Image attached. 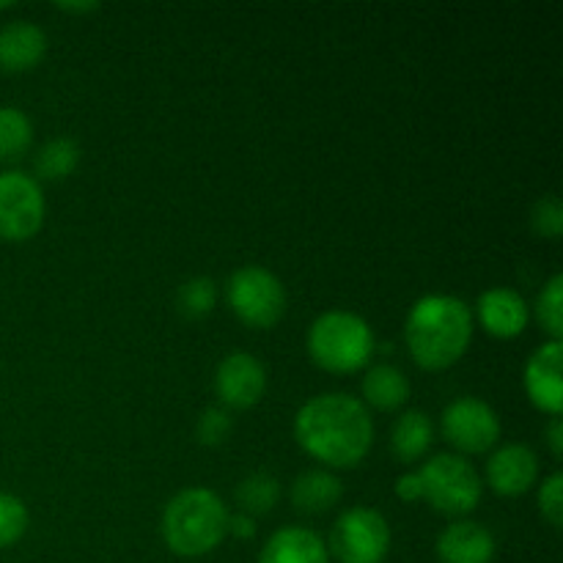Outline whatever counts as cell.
<instances>
[{"label":"cell","mask_w":563,"mask_h":563,"mask_svg":"<svg viewBox=\"0 0 563 563\" xmlns=\"http://www.w3.org/2000/svg\"><path fill=\"white\" fill-rule=\"evenodd\" d=\"M295 440L324 465L355 467L374 445L372 412L350 394L313 396L297 410Z\"/></svg>","instance_id":"6da1fadb"},{"label":"cell","mask_w":563,"mask_h":563,"mask_svg":"<svg viewBox=\"0 0 563 563\" xmlns=\"http://www.w3.org/2000/svg\"><path fill=\"white\" fill-rule=\"evenodd\" d=\"M405 339L412 361L429 372L454 366L473 339V311L454 295H427L405 319Z\"/></svg>","instance_id":"7a4b0ae2"},{"label":"cell","mask_w":563,"mask_h":563,"mask_svg":"<svg viewBox=\"0 0 563 563\" xmlns=\"http://www.w3.org/2000/svg\"><path fill=\"white\" fill-rule=\"evenodd\" d=\"M163 539L176 555L198 559L218 548L229 533V509L223 498L207 487L176 493L163 509Z\"/></svg>","instance_id":"3957f363"},{"label":"cell","mask_w":563,"mask_h":563,"mask_svg":"<svg viewBox=\"0 0 563 563\" xmlns=\"http://www.w3.org/2000/svg\"><path fill=\"white\" fill-rule=\"evenodd\" d=\"M374 330L361 313L324 311L308 328V352L313 363L330 374H352L366 368L374 355Z\"/></svg>","instance_id":"277c9868"},{"label":"cell","mask_w":563,"mask_h":563,"mask_svg":"<svg viewBox=\"0 0 563 563\" xmlns=\"http://www.w3.org/2000/svg\"><path fill=\"white\" fill-rule=\"evenodd\" d=\"M418 500H427L434 511L462 517L482 500L484 484L473 462L462 454H434L416 471Z\"/></svg>","instance_id":"5b68a950"},{"label":"cell","mask_w":563,"mask_h":563,"mask_svg":"<svg viewBox=\"0 0 563 563\" xmlns=\"http://www.w3.org/2000/svg\"><path fill=\"white\" fill-rule=\"evenodd\" d=\"M225 300L251 328H273L284 319L289 297L278 275L258 264H245L225 280Z\"/></svg>","instance_id":"8992f818"},{"label":"cell","mask_w":563,"mask_h":563,"mask_svg":"<svg viewBox=\"0 0 563 563\" xmlns=\"http://www.w3.org/2000/svg\"><path fill=\"white\" fill-rule=\"evenodd\" d=\"M390 526L377 509H346L330 528L328 553L339 563H383L390 550Z\"/></svg>","instance_id":"52a82bcc"},{"label":"cell","mask_w":563,"mask_h":563,"mask_svg":"<svg viewBox=\"0 0 563 563\" xmlns=\"http://www.w3.org/2000/svg\"><path fill=\"white\" fill-rule=\"evenodd\" d=\"M42 185L25 170H3L0 174V240H31L44 223Z\"/></svg>","instance_id":"ba28073f"},{"label":"cell","mask_w":563,"mask_h":563,"mask_svg":"<svg viewBox=\"0 0 563 563\" xmlns=\"http://www.w3.org/2000/svg\"><path fill=\"white\" fill-rule=\"evenodd\" d=\"M443 438L462 454H484L500 440V418L476 396L454 399L440 416Z\"/></svg>","instance_id":"9c48e42d"},{"label":"cell","mask_w":563,"mask_h":563,"mask_svg":"<svg viewBox=\"0 0 563 563\" xmlns=\"http://www.w3.org/2000/svg\"><path fill=\"white\" fill-rule=\"evenodd\" d=\"M214 390H218L223 407L247 410V407L258 405L267 390V368L251 352H229L214 372Z\"/></svg>","instance_id":"30bf717a"},{"label":"cell","mask_w":563,"mask_h":563,"mask_svg":"<svg viewBox=\"0 0 563 563\" xmlns=\"http://www.w3.org/2000/svg\"><path fill=\"white\" fill-rule=\"evenodd\" d=\"M563 341H548L537 346L526 363V390L539 410L561 416L563 410Z\"/></svg>","instance_id":"8fae6325"},{"label":"cell","mask_w":563,"mask_h":563,"mask_svg":"<svg viewBox=\"0 0 563 563\" xmlns=\"http://www.w3.org/2000/svg\"><path fill=\"white\" fill-rule=\"evenodd\" d=\"M539 478V456L533 454L531 445L509 443L500 445L487 462V484L498 495L515 498L526 495Z\"/></svg>","instance_id":"7c38bea8"},{"label":"cell","mask_w":563,"mask_h":563,"mask_svg":"<svg viewBox=\"0 0 563 563\" xmlns=\"http://www.w3.org/2000/svg\"><path fill=\"white\" fill-rule=\"evenodd\" d=\"M476 313L482 328L495 339H515L528 328V319H531L526 297L509 286H493L484 291L478 297Z\"/></svg>","instance_id":"4fadbf2b"},{"label":"cell","mask_w":563,"mask_h":563,"mask_svg":"<svg viewBox=\"0 0 563 563\" xmlns=\"http://www.w3.org/2000/svg\"><path fill=\"white\" fill-rule=\"evenodd\" d=\"M434 550L440 563H493L495 537L482 522L460 520L440 533Z\"/></svg>","instance_id":"5bb4252c"},{"label":"cell","mask_w":563,"mask_h":563,"mask_svg":"<svg viewBox=\"0 0 563 563\" xmlns=\"http://www.w3.org/2000/svg\"><path fill=\"white\" fill-rule=\"evenodd\" d=\"M258 563H330V553L311 528L284 526L264 542Z\"/></svg>","instance_id":"9a60e30c"},{"label":"cell","mask_w":563,"mask_h":563,"mask_svg":"<svg viewBox=\"0 0 563 563\" xmlns=\"http://www.w3.org/2000/svg\"><path fill=\"white\" fill-rule=\"evenodd\" d=\"M47 53V33L31 20L5 22L0 27V69L27 71Z\"/></svg>","instance_id":"2e32d148"},{"label":"cell","mask_w":563,"mask_h":563,"mask_svg":"<svg viewBox=\"0 0 563 563\" xmlns=\"http://www.w3.org/2000/svg\"><path fill=\"white\" fill-rule=\"evenodd\" d=\"M341 495H344V484L339 482V476L322 471V467H313L291 482L289 498L300 515H324L339 504Z\"/></svg>","instance_id":"e0dca14e"},{"label":"cell","mask_w":563,"mask_h":563,"mask_svg":"<svg viewBox=\"0 0 563 563\" xmlns=\"http://www.w3.org/2000/svg\"><path fill=\"white\" fill-rule=\"evenodd\" d=\"M432 438V418L423 410H407L394 421V429H390V449H394V456L401 465H412V462L427 456Z\"/></svg>","instance_id":"ac0fdd59"},{"label":"cell","mask_w":563,"mask_h":563,"mask_svg":"<svg viewBox=\"0 0 563 563\" xmlns=\"http://www.w3.org/2000/svg\"><path fill=\"white\" fill-rule=\"evenodd\" d=\"M363 405H372L377 410H399L407 399H410V383H407L405 372L388 363H379L366 372L361 383Z\"/></svg>","instance_id":"d6986e66"},{"label":"cell","mask_w":563,"mask_h":563,"mask_svg":"<svg viewBox=\"0 0 563 563\" xmlns=\"http://www.w3.org/2000/svg\"><path fill=\"white\" fill-rule=\"evenodd\" d=\"M236 504H240L242 515H267L280 498V482L267 471H253L236 484V493H234Z\"/></svg>","instance_id":"ffe728a7"},{"label":"cell","mask_w":563,"mask_h":563,"mask_svg":"<svg viewBox=\"0 0 563 563\" xmlns=\"http://www.w3.org/2000/svg\"><path fill=\"white\" fill-rule=\"evenodd\" d=\"M33 143V124L25 110L0 104V159H20Z\"/></svg>","instance_id":"44dd1931"},{"label":"cell","mask_w":563,"mask_h":563,"mask_svg":"<svg viewBox=\"0 0 563 563\" xmlns=\"http://www.w3.org/2000/svg\"><path fill=\"white\" fill-rule=\"evenodd\" d=\"M80 163V146L71 137H49L36 152V174L42 179H66Z\"/></svg>","instance_id":"7402d4cb"},{"label":"cell","mask_w":563,"mask_h":563,"mask_svg":"<svg viewBox=\"0 0 563 563\" xmlns=\"http://www.w3.org/2000/svg\"><path fill=\"white\" fill-rule=\"evenodd\" d=\"M214 300H218V284L212 278H207V275L185 280L179 286V291H176V308L190 319L207 317L214 308Z\"/></svg>","instance_id":"603a6c76"},{"label":"cell","mask_w":563,"mask_h":563,"mask_svg":"<svg viewBox=\"0 0 563 563\" xmlns=\"http://www.w3.org/2000/svg\"><path fill=\"white\" fill-rule=\"evenodd\" d=\"M537 319L550 333V341L563 339V275L555 273L537 297Z\"/></svg>","instance_id":"cb8c5ba5"},{"label":"cell","mask_w":563,"mask_h":563,"mask_svg":"<svg viewBox=\"0 0 563 563\" xmlns=\"http://www.w3.org/2000/svg\"><path fill=\"white\" fill-rule=\"evenodd\" d=\"M27 531V509L16 495L0 493V550L11 548Z\"/></svg>","instance_id":"d4e9b609"},{"label":"cell","mask_w":563,"mask_h":563,"mask_svg":"<svg viewBox=\"0 0 563 563\" xmlns=\"http://www.w3.org/2000/svg\"><path fill=\"white\" fill-rule=\"evenodd\" d=\"M231 429H234V421H231V412L225 410V407H207V410L198 416L196 438L201 445L214 449V445L225 443V438L231 434Z\"/></svg>","instance_id":"484cf974"},{"label":"cell","mask_w":563,"mask_h":563,"mask_svg":"<svg viewBox=\"0 0 563 563\" xmlns=\"http://www.w3.org/2000/svg\"><path fill=\"white\" fill-rule=\"evenodd\" d=\"M531 225L537 234L555 236L563 234V207H561V198L559 196H544L533 203L531 209Z\"/></svg>","instance_id":"4316f807"},{"label":"cell","mask_w":563,"mask_h":563,"mask_svg":"<svg viewBox=\"0 0 563 563\" xmlns=\"http://www.w3.org/2000/svg\"><path fill=\"white\" fill-rule=\"evenodd\" d=\"M539 511H542L544 520L553 528L563 526V476L561 473H553L542 482V489H539Z\"/></svg>","instance_id":"83f0119b"},{"label":"cell","mask_w":563,"mask_h":563,"mask_svg":"<svg viewBox=\"0 0 563 563\" xmlns=\"http://www.w3.org/2000/svg\"><path fill=\"white\" fill-rule=\"evenodd\" d=\"M229 533L234 539L256 537V517L242 515V511H236V515H229Z\"/></svg>","instance_id":"f1b7e54d"},{"label":"cell","mask_w":563,"mask_h":563,"mask_svg":"<svg viewBox=\"0 0 563 563\" xmlns=\"http://www.w3.org/2000/svg\"><path fill=\"white\" fill-rule=\"evenodd\" d=\"M548 443H550V451H553V456H563V418L561 416H553V421H550Z\"/></svg>","instance_id":"f546056e"},{"label":"cell","mask_w":563,"mask_h":563,"mask_svg":"<svg viewBox=\"0 0 563 563\" xmlns=\"http://www.w3.org/2000/svg\"><path fill=\"white\" fill-rule=\"evenodd\" d=\"M58 9H66V11H93V9H97V3H58Z\"/></svg>","instance_id":"4dcf8cb0"},{"label":"cell","mask_w":563,"mask_h":563,"mask_svg":"<svg viewBox=\"0 0 563 563\" xmlns=\"http://www.w3.org/2000/svg\"><path fill=\"white\" fill-rule=\"evenodd\" d=\"M9 5H11V3H0V9H9Z\"/></svg>","instance_id":"1f68e13d"}]
</instances>
